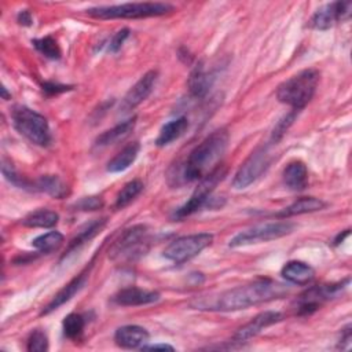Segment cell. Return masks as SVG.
Segmentation results:
<instances>
[{
	"mask_svg": "<svg viewBox=\"0 0 352 352\" xmlns=\"http://www.w3.org/2000/svg\"><path fill=\"white\" fill-rule=\"evenodd\" d=\"M289 287L264 278L246 285H241L217 294L202 296L191 301V307L201 311H238L261 302L282 298L289 294Z\"/></svg>",
	"mask_w": 352,
	"mask_h": 352,
	"instance_id": "obj_1",
	"label": "cell"
},
{
	"mask_svg": "<svg viewBox=\"0 0 352 352\" xmlns=\"http://www.w3.org/2000/svg\"><path fill=\"white\" fill-rule=\"evenodd\" d=\"M228 139L230 135L224 128L208 135L188 153L186 161L176 168L175 173L169 175V183L180 186L201 180L219 165L217 162L228 146Z\"/></svg>",
	"mask_w": 352,
	"mask_h": 352,
	"instance_id": "obj_2",
	"label": "cell"
},
{
	"mask_svg": "<svg viewBox=\"0 0 352 352\" xmlns=\"http://www.w3.org/2000/svg\"><path fill=\"white\" fill-rule=\"evenodd\" d=\"M318 82L319 72L312 67L304 69L279 84L276 98L280 103L290 106L292 110L300 111L314 98Z\"/></svg>",
	"mask_w": 352,
	"mask_h": 352,
	"instance_id": "obj_3",
	"label": "cell"
},
{
	"mask_svg": "<svg viewBox=\"0 0 352 352\" xmlns=\"http://www.w3.org/2000/svg\"><path fill=\"white\" fill-rule=\"evenodd\" d=\"M175 10L173 6L160 1L122 3L116 6H99L87 10V14L96 19H136L161 16Z\"/></svg>",
	"mask_w": 352,
	"mask_h": 352,
	"instance_id": "obj_4",
	"label": "cell"
},
{
	"mask_svg": "<svg viewBox=\"0 0 352 352\" xmlns=\"http://www.w3.org/2000/svg\"><path fill=\"white\" fill-rule=\"evenodd\" d=\"M148 248L150 236L147 227L136 224L122 231L109 249V257L117 264H131L143 257L148 252Z\"/></svg>",
	"mask_w": 352,
	"mask_h": 352,
	"instance_id": "obj_5",
	"label": "cell"
},
{
	"mask_svg": "<svg viewBox=\"0 0 352 352\" xmlns=\"http://www.w3.org/2000/svg\"><path fill=\"white\" fill-rule=\"evenodd\" d=\"M11 120L15 129L29 142L37 146H48L51 143V129L48 121L40 113L28 106H14Z\"/></svg>",
	"mask_w": 352,
	"mask_h": 352,
	"instance_id": "obj_6",
	"label": "cell"
},
{
	"mask_svg": "<svg viewBox=\"0 0 352 352\" xmlns=\"http://www.w3.org/2000/svg\"><path fill=\"white\" fill-rule=\"evenodd\" d=\"M226 175H227V166L220 165V164L214 169H212L208 175H205L199 180L197 188L194 190V192L191 194L188 201L173 212V219H177V220L184 219V217L195 213L201 208L206 206V204L212 198L213 190L226 177Z\"/></svg>",
	"mask_w": 352,
	"mask_h": 352,
	"instance_id": "obj_7",
	"label": "cell"
},
{
	"mask_svg": "<svg viewBox=\"0 0 352 352\" xmlns=\"http://www.w3.org/2000/svg\"><path fill=\"white\" fill-rule=\"evenodd\" d=\"M294 228H296V224L286 220L257 224L252 228H248L236 234L230 241L228 245L231 248H238V246H246V245H253L260 242H268V241H274L292 234Z\"/></svg>",
	"mask_w": 352,
	"mask_h": 352,
	"instance_id": "obj_8",
	"label": "cell"
},
{
	"mask_svg": "<svg viewBox=\"0 0 352 352\" xmlns=\"http://www.w3.org/2000/svg\"><path fill=\"white\" fill-rule=\"evenodd\" d=\"M212 241L213 235L209 232H198L179 236L165 248L164 257L176 264H182L199 254L205 248L212 243Z\"/></svg>",
	"mask_w": 352,
	"mask_h": 352,
	"instance_id": "obj_9",
	"label": "cell"
},
{
	"mask_svg": "<svg viewBox=\"0 0 352 352\" xmlns=\"http://www.w3.org/2000/svg\"><path fill=\"white\" fill-rule=\"evenodd\" d=\"M271 160L272 157L270 153V144H263L254 148L234 175L232 187L236 190H242L250 186L267 170Z\"/></svg>",
	"mask_w": 352,
	"mask_h": 352,
	"instance_id": "obj_10",
	"label": "cell"
},
{
	"mask_svg": "<svg viewBox=\"0 0 352 352\" xmlns=\"http://www.w3.org/2000/svg\"><path fill=\"white\" fill-rule=\"evenodd\" d=\"M349 279L345 282H338V283H330V285H320V286H314L304 292L302 294L298 296L297 300V311L300 315H309L315 312L322 302L337 297L344 289L345 285H348Z\"/></svg>",
	"mask_w": 352,
	"mask_h": 352,
	"instance_id": "obj_11",
	"label": "cell"
},
{
	"mask_svg": "<svg viewBox=\"0 0 352 352\" xmlns=\"http://www.w3.org/2000/svg\"><path fill=\"white\" fill-rule=\"evenodd\" d=\"M352 10L351 1H334L324 4L309 19V28L316 30L330 29L340 21H345L349 18Z\"/></svg>",
	"mask_w": 352,
	"mask_h": 352,
	"instance_id": "obj_12",
	"label": "cell"
},
{
	"mask_svg": "<svg viewBox=\"0 0 352 352\" xmlns=\"http://www.w3.org/2000/svg\"><path fill=\"white\" fill-rule=\"evenodd\" d=\"M158 78V72L157 70H148L136 82L133 87H131V89L125 94V96L122 98L120 110L122 113L133 110L136 106H139L143 100H146L148 98V95L153 92L155 82Z\"/></svg>",
	"mask_w": 352,
	"mask_h": 352,
	"instance_id": "obj_13",
	"label": "cell"
},
{
	"mask_svg": "<svg viewBox=\"0 0 352 352\" xmlns=\"http://www.w3.org/2000/svg\"><path fill=\"white\" fill-rule=\"evenodd\" d=\"M283 315L278 311H264L256 315L250 322L239 327L232 336L234 342H246L248 340L256 337L261 330L280 322Z\"/></svg>",
	"mask_w": 352,
	"mask_h": 352,
	"instance_id": "obj_14",
	"label": "cell"
},
{
	"mask_svg": "<svg viewBox=\"0 0 352 352\" xmlns=\"http://www.w3.org/2000/svg\"><path fill=\"white\" fill-rule=\"evenodd\" d=\"M160 300V293L154 290L140 289V287H125L114 294L113 301L121 307H138L151 304Z\"/></svg>",
	"mask_w": 352,
	"mask_h": 352,
	"instance_id": "obj_15",
	"label": "cell"
},
{
	"mask_svg": "<svg viewBox=\"0 0 352 352\" xmlns=\"http://www.w3.org/2000/svg\"><path fill=\"white\" fill-rule=\"evenodd\" d=\"M88 282V272H81L77 276H74L69 283H66L52 298L51 301L43 308L41 315H48L52 311L58 309L65 302L70 301Z\"/></svg>",
	"mask_w": 352,
	"mask_h": 352,
	"instance_id": "obj_16",
	"label": "cell"
},
{
	"mask_svg": "<svg viewBox=\"0 0 352 352\" xmlns=\"http://www.w3.org/2000/svg\"><path fill=\"white\" fill-rule=\"evenodd\" d=\"M148 331L138 324H125L116 330L114 342L122 349H135L148 341Z\"/></svg>",
	"mask_w": 352,
	"mask_h": 352,
	"instance_id": "obj_17",
	"label": "cell"
},
{
	"mask_svg": "<svg viewBox=\"0 0 352 352\" xmlns=\"http://www.w3.org/2000/svg\"><path fill=\"white\" fill-rule=\"evenodd\" d=\"M280 275L289 283H293L297 286H305V285L311 283L312 279L315 278V270L304 261L292 260L282 267Z\"/></svg>",
	"mask_w": 352,
	"mask_h": 352,
	"instance_id": "obj_18",
	"label": "cell"
},
{
	"mask_svg": "<svg viewBox=\"0 0 352 352\" xmlns=\"http://www.w3.org/2000/svg\"><path fill=\"white\" fill-rule=\"evenodd\" d=\"M213 74L206 72L204 63H198L190 77H188V91H190V95L195 99H202L208 95L212 84H213Z\"/></svg>",
	"mask_w": 352,
	"mask_h": 352,
	"instance_id": "obj_19",
	"label": "cell"
},
{
	"mask_svg": "<svg viewBox=\"0 0 352 352\" xmlns=\"http://www.w3.org/2000/svg\"><path fill=\"white\" fill-rule=\"evenodd\" d=\"M324 208H326V202L322 201L320 198H316V197H301L297 201H294L292 205L283 208L275 216L280 217V219H287V217H292V216H298V214L318 212V210H322Z\"/></svg>",
	"mask_w": 352,
	"mask_h": 352,
	"instance_id": "obj_20",
	"label": "cell"
},
{
	"mask_svg": "<svg viewBox=\"0 0 352 352\" xmlns=\"http://www.w3.org/2000/svg\"><path fill=\"white\" fill-rule=\"evenodd\" d=\"M283 183L293 191H302L308 184V169L302 161H292L283 169Z\"/></svg>",
	"mask_w": 352,
	"mask_h": 352,
	"instance_id": "obj_21",
	"label": "cell"
},
{
	"mask_svg": "<svg viewBox=\"0 0 352 352\" xmlns=\"http://www.w3.org/2000/svg\"><path fill=\"white\" fill-rule=\"evenodd\" d=\"M188 129V120L187 117H177L169 122H166L165 125H162V128L160 129V133L155 139V144L158 147H164L170 144L172 142L177 140L179 138H182Z\"/></svg>",
	"mask_w": 352,
	"mask_h": 352,
	"instance_id": "obj_22",
	"label": "cell"
},
{
	"mask_svg": "<svg viewBox=\"0 0 352 352\" xmlns=\"http://www.w3.org/2000/svg\"><path fill=\"white\" fill-rule=\"evenodd\" d=\"M140 151L139 142H132L124 146L109 162H107V172L117 173L128 169L135 160L138 158V154Z\"/></svg>",
	"mask_w": 352,
	"mask_h": 352,
	"instance_id": "obj_23",
	"label": "cell"
},
{
	"mask_svg": "<svg viewBox=\"0 0 352 352\" xmlns=\"http://www.w3.org/2000/svg\"><path fill=\"white\" fill-rule=\"evenodd\" d=\"M135 124H136V117L128 118V120L117 124L116 126H113V128L104 131L103 133H100L96 138L95 144L99 146V147H104V146H110V144H114V143L125 139L133 131Z\"/></svg>",
	"mask_w": 352,
	"mask_h": 352,
	"instance_id": "obj_24",
	"label": "cell"
},
{
	"mask_svg": "<svg viewBox=\"0 0 352 352\" xmlns=\"http://www.w3.org/2000/svg\"><path fill=\"white\" fill-rule=\"evenodd\" d=\"M33 190L47 192L48 195H51L56 199H62L69 194L67 186L62 182L60 177H58L55 175H43V176H40L36 180V183L33 184Z\"/></svg>",
	"mask_w": 352,
	"mask_h": 352,
	"instance_id": "obj_25",
	"label": "cell"
},
{
	"mask_svg": "<svg viewBox=\"0 0 352 352\" xmlns=\"http://www.w3.org/2000/svg\"><path fill=\"white\" fill-rule=\"evenodd\" d=\"M106 226V219H96V220H92L89 224H85L78 232L77 235L70 241L69 243V248L66 250V254H70L73 250L78 249L81 245H84L85 242H88L89 239H92L96 234H99L102 231V228ZM63 256V257H65Z\"/></svg>",
	"mask_w": 352,
	"mask_h": 352,
	"instance_id": "obj_26",
	"label": "cell"
},
{
	"mask_svg": "<svg viewBox=\"0 0 352 352\" xmlns=\"http://www.w3.org/2000/svg\"><path fill=\"white\" fill-rule=\"evenodd\" d=\"M59 220V214L50 209H37L29 213L23 220L22 224L32 228H51L56 226Z\"/></svg>",
	"mask_w": 352,
	"mask_h": 352,
	"instance_id": "obj_27",
	"label": "cell"
},
{
	"mask_svg": "<svg viewBox=\"0 0 352 352\" xmlns=\"http://www.w3.org/2000/svg\"><path fill=\"white\" fill-rule=\"evenodd\" d=\"M143 182L139 179L131 180L128 182L117 194L116 197V208L117 209H122L125 206H128L142 191H143Z\"/></svg>",
	"mask_w": 352,
	"mask_h": 352,
	"instance_id": "obj_28",
	"label": "cell"
},
{
	"mask_svg": "<svg viewBox=\"0 0 352 352\" xmlns=\"http://www.w3.org/2000/svg\"><path fill=\"white\" fill-rule=\"evenodd\" d=\"M62 243H63V235L59 231H48L32 241L33 248H36L41 253H51L59 249Z\"/></svg>",
	"mask_w": 352,
	"mask_h": 352,
	"instance_id": "obj_29",
	"label": "cell"
},
{
	"mask_svg": "<svg viewBox=\"0 0 352 352\" xmlns=\"http://www.w3.org/2000/svg\"><path fill=\"white\" fill-rule=\"evenodd\" d=\"M84 327H85V318L76 312L65 316V319L62 322L63 334H65V337H67L70 340L78 338L81 336Z\"/></svg>",
	"mask_w": 352,
	"mask_h": 352,
	"instance_id": "obj_30",
	"label": "cell"
},
{
	"mask_svg": "<svg viewBox=\"0 0 352 352\" xmlns=\"http://www.w3.org/2000/svg\"><path fill=\"white\" fill-rule=\"evenodd\" d=\"M32 44L41 55H44L48 59H59L62 55L58 41L52 36L34 38V40H32Z\"/></svg>",
	"mask_w": 352,
	"mask_h": 352,
	"instance_id": "obj_31",
	"label": "cell"
},
{
	"mask_svg": "<svg viewBox=\"0 0 352 352\" xmlns=\"http://www.w3.org/2000/svg\"><path fill=\"white\" fill-rule=\"evenodd\" d=\"M297 114H298L297 110H292L290 113H287L286 116H283V117L276 122V125H275V128H274V131H272V133H271V143H276V142H279V140L283 138V135L286 133V131H287V129L290 128V125L294 122Z\"/></svg>",
	"mask_w": 352,
	"mask_h": 352,
	"instance_id": "obj_32",
	"label": "cell"
},
{
	"mask_svg": "<svg viewBox=\"0 0 352 352\" xmlns=\"http://www.w3.org/2000/svg\"><path fill=\"white\" fill-rule=\"evenodd\" d=\"M26 349L29 352H44V351H47L48 349V337H47V334L40 329L33 330L30 333L29 338H28Z\"/></svg>",
	"mask_w": 352,
	"mask_h": 352,
	"instance_id": "obj_33",
	"label": "cell"
},
{
	"mask_svg": "<svg viewBox=\"0 0 352 352\" xmlns=\"http://www.w3.org/2000/svg\"><path fill=\"white\" fill-rule=\"evenodd\" d=\"M1 172H3V176H4L11 184H14V186H16V187H19V188H28V187H30L29 182L25 180L22 176H19V173L15 170L14 165H12L10 161H7L6 158L3 160V164H1Z\"/></svg>",
	"mask_w": 352,
	"mask_h": 352,
	"instance_id": "obj_34",
	"label": "cell"
},
{
	"mask_svg": "<svg viewBox=\"0 0 352 352\" xmlns=\"http://www.w3.org/2000/svg\"><path fill=\"white\" fill-rule=\"evenodd\" d=\"M103 205H104V202L100 195H89V197H84L80 201H77L74 204V208L78 210H98V209L103 208Z\"/></svg>",
	"mask_w": 352,
	"mask_h": 352,
	"instance_id": "obj_35",
	"label": "cell"
},
{
	"mask_svg": "<svg viewBox=\"0 0 352 352\" xmlns=\"http://www.w3.org/2000/svg\"><path fill=\"white\" fill-rule=\"evenodd\" d=\"M128 37H129V29H126V28H124V29L118 30L117 33H114L111 36V38L109 40V45H107L109 52H117L122 47V44L125 43V40Z\"/></svg>",
	"mask_w": 352,
	"mask_h": 352,
	"instance_id": "obj_36",
	"label": "cell"
},
{
	"mask_svg": "<svg viewBox=\"0 0 352 352\" xmlns=\"http://www.w3.org/2000/svg\"><path fill=\"white\" fill-rule=\"evenodd\" d=\"M72 87L69 85H63V84H59V82H52V81H47V82H43V91L47 94V95H58V94H62V92H66L69 91Z\"/></svg>",
	"mask_w": 352,
	"mask_h": 352,
	"instance_id": "obj_37",
	"label": "cell"
},
{
	"mask_svg": "<svg viewBox=\"0 0 352 352\" xmlns=\"http://www.w3.org/2000/svg\"><path fill=\"white\" fill-rule=\"evenodd\" d=\"M351 341H352V333H351V324H348L341 331V338L338 341V348L340 349H348L351 346Z\"/></svg>",
	"mask_w": 352,
	"mask_h": 352,
	"instance_id": "obj_38",
	"label": "cell"
},
{
	"mask_svg": "<svg viewBox=\"0 0 352 352\" xmlns=\"http://www.w3.org/2000/svg\"><path fill=\"white\" fill-rule=\"evenodd\" d=\"M16 21L23 25V26H30L32 22H33V18H32V14L29 10H21L18 12V16H16Z\"/></svg>",
	"mask_w": 352,
	"mask_h": 352,
	"instance_id": "obj_39",
	"label": "cell"
},
{
	"mask_svg": "<svg viewBox=\"0 0 352 352\" xmlns=\"http://www.w3.org/2000/svg\"><path fill=\"white\" fill-rule=\"evenodd\" d=\"M142 351H173L175 348L169 344H154V345H143Z\"/></svg>",
	"mask_w": 352,
	"mask_h": 352,
	"instance_id": "obj_40",
	"label": "cell"
},
{
	"mask_svg": "<svg viewBox=\"0 0 352 352\" xmlns=\"http://www.w3.org/2000/svg\"><path fill=\"white\" fill-rule=\"evenodd\" d=\"M348 235H349V230H345L342 235H341V234H338V235H337V238L334 239V245H340V243L344 241V238H345V236H348Z\"/></svg>",
	"mask_w": 352,
	"mask_h": 352,
	"instance_id": "obj_41",
	"label": "cell"
},
{
	"mask_svg": "<svg viewBox=\"0 0 352 352\" xmlns=\"http://www.w3.org/2000/svg\"><path fill=\"white\" fill-rule=\"evenodd\" d=\"M1 96H3V99H6V100H8V99L11 98V94H8V92H7L6 87H3V88H1Z\"/></svg>",
	"mask_w": 352,
	"mask_h": 352,
	"instance_id": "obj_42",
	"label": "cell"
}]
</instances>
